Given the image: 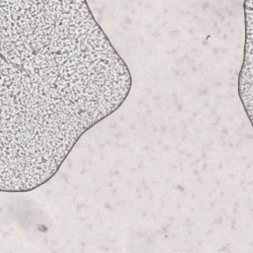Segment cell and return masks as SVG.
Wrapping results in <instances>:
<instances>
[{
    "label": "cell",
    "mask_w": 253,
    "mask_h": 253,
    "mask_svg": "<svg viewBox=\"0 0 253 253\" xmlns=\"http://www.w3.org/2000/svg\"><path fill=\"white\" fill-rule=\"evenodd\" d=\"M0 9V186L30 191L124 103L131 77L85 1H2Z\"/></svg>",
    "instance_id": "6da1fadb"
}]
</instances>
